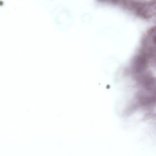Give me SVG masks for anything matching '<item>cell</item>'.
<instances>
[{"mask_svg":"<svg viewBox=\"0 0 156 156\" xmlns=\"http://www.w3.org/2000/svg\"><path fill=\"white\" fill-rule=\"evenodd\" d=\"M151 45L149 46V51L150 56L155 57L156 59V28L153 29L151 32Z\"/></svg>","mask_w":156,"mask_h":156,"instance_id":"1","label":"cell"}]
</instances>
